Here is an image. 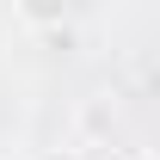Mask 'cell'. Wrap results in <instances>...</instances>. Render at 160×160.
<instances>
[{
	"mask_svg": "<svg viewBox=\"0 0 160 160\" xmlns=\"http://www.w3.org/2000/svg\"><path fill=\"white\" fill-rule=\"evenodd\" d=\"M129 160H154V154H129Z\"/></svg>",
	"mask_w": 160,
	"mask_h": 160,
	"instance_id": "6da1fadb",
	"label": "cell"
}]
</instances>
